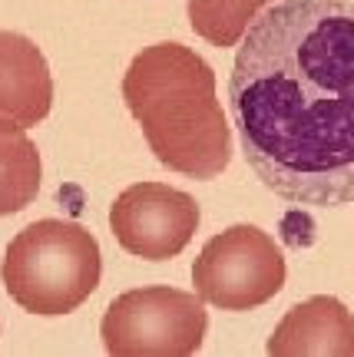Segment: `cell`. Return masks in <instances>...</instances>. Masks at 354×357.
I'll list each match as a JSON object with an SVG mask.
<instances>
[{
  "label": "cell",
  "instance_id": "obj_1",
  "mask_svg": "<svg viewBox=\"0 0 354 357\" xmlns=\"http://www.w3.org/2000/svg\"><path fill=\"white\" fill-rule=\"evenodd\" d=\"M228 100L245 162L291 205L354 202V3L281 0L242 37Z\"/></svg>",
  "mask_w": 354,
  "mask_h": 357
},
{
  "label": "cell",
  "instance_id": "obj_2",
  "mask_svg": "<svg viewBox=\"0 0 354 357\" xmlns=\"http://www.w3.org/2000/svg\"><path fill=\"white\" fill-rule=\"evenodd\" d=\"M123 100L152 155L189 178H215L232 159V129L215 96V73L186 43L140 50L123 73Z\"/></svg>",
  "mask_w": 354,
  "mask_h": 357
},
{
  "label": "cell",
  "instance_id": "obj_3",
  "mask_svg": "<svg viewBox=\"0 0 354 357\" xmlns=\"http://www.w3.org/2000/svg\"><path fill=\"white\" fill-rule=\"evenodd\" d=\"M0 278L30 314H70L100 288V245L80 222L40 218L7 245Z\"/></svg>",
  "mask_w": 354,
  "mask_h": 357
},
{
  "label": "cell",
  "instance_id": "obj_4",
  "mask_svg": "<svg viewBox=\"0 0 354 357\" xmlns=\"http://www.w3.org/2000/svg\"><path fill=\"white\" fill-rule=\"evenodd\" d=\"M209 331V311L199 294L152 284L110 301L103 314V347L116 357H186Z\"/></svg>",
  "mask_w": 354,
  "mask_h": 357
},
{
  "label": "cell",
  "instance_id": "obj_5",
  "mask_svg": "<svg viewBox=\"0 0 354 357\" xmlns=\"http://www.w3.org/2000/svg\"><path fill=\"white\" fill-rule=\"evenodd\" d=\"M288 265L268 231L232 225L205 242L192 265L196 294L222 311H252L285 288Z\"/></svg>",
  "mask_w": 354,
  "mask_h": 357
},
{
  "label": "cell",
  "instance_id": "obj_6",
  "mask_svg": "<svg viewBox=\"0 0 354 357\" xmlns=\"http://www.w3.org/2000/svg\"><path fill=\"white\" fill-rule=\"evenodd\" d=\"M110 229L123 252L146 261L176 258L199 229V202L165 182H136L116 195Z\"/></svg>",
  "mask_w": 354,
  "mask_h": 357
},
{
  "label": "cell",
  "instance_id": "obj_7",
  "mask_svg": "<svg viewBox=\"0 0 354 357\" xmlns=\"http://www.w3.org/2000/svg\"><path fill=\"white\" fill-rule=\"evenodd\" d=\"M53 77L34 40L0 30V123L37 126L50 116Z\"/></svg>",
  "mask_w": 354,
  "mask_h": 357
},
{
  "label": "cell",
  "instance_id": "obj_8",
  "mask_svg": "<svg viewBox=\"0 0 354 357\" xmlns=\"http://www.w3.org/2000/svg\"><path fill=\"white\" fill-rule=\"evenodd\" d=\"M275 357H354V314L331 294L308 298L279 321L268 337Z\"/></svg>",
  "mask_w": 354,
  "mask_h": 357
},
{
  "label": "cell",
  "instance_id": "obj_9",
  "mask_svg": "<svg viewBox=\"0 0 354 357\" xmlns=\"http://www.w3.org/2000/svg\"><path fill=\"white\" fill-rule=\"evenodd\" d=\"M40 153L24 126L0 123V215H13L37 199L40 192Z\"/></svg>",
  "mask_w": 354,
  "mask_h": 357
},
{
  "label": "cell",
  "instance_id": "obj_10",
  "mask_svg": "<svg viewBox=\"0 0 354 357\" xmlns=\"http://www.w3.org/2000/svg\"><path fill=\"white\" fill-rule=\"evenodd\" d=\"M272 0H189V24L212 47H235Z\"/></svg>",
  "mask_w": 354,
  "mask_h": 357
}]
</instances>
